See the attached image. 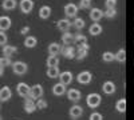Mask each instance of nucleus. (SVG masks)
Wrapping results in <instances>:
<instances>
[{
	"mask_svg": "<svg viewBox=\"0 0 134 120\" xmlns=\"http://www.w3.org/2000/svg\"><path fill=\"white\" fill-rule=\"evenodd\" d=\"M100 102H102V97H100V95H98V93H88L87 97H86V103L90 108L99 107Z\"/></svg>",
	"mask_w": 134,
	"mask_h": 120,
	"instance_id": "f257e3e1",
	"label": "nucleus"
},
{
	"mask_svg": "<svg viewBox=\"0 0 134 120\" xmlns=\"http://www.w3.org/2000/svg\"><path fill=\"white\" fill-rule=\"evenodd\" d=\"M43 87L40 84H35V85H32L31 87V90H30V96L32 100H38V99H42V96H43Z\"/></svg>",
	"mask_w": 134,
	"mask_h": 120,
	"instance_id": "f03ea898",
	"label": "nucleus"
},
{
	"mask_svg": "<svg viewBox=\"0 0 134 120\" xmlns=\"http://www.w3.org/2000/svg\"><path fill=\"white\" fill-rule=\"evenodd\" d=\"M27 70H28L27 64L23 63V61H15V63H12V71L18 76H23L27 72Z\"/></svg>",
	"mask_w": 134,
	"mask_h": 120,
	"instance_id": "7ed1b4c3",
	"label": "nucleus"
},
{
	"mask_svg": "<svg viewBox=\"0 0 134 120\" xmlns=\"http://www.w3.org/2000/svg\"><path fill=\"white\" fill-rule=\"evenodd\" d=\"M76 80L79 84H83V85H87V84H90L91 80H93V75L90 71H82L79 75L76 76Z\"/></svg>",
	"mask_w": 134,
	"mask_h": 120,
	"instance_id": "20e7f679",
	"label": "nucleus"
},
{
	"mask_svg": "<svg viewBox=\"0 0 134 120\" xmlns=\"http://www.w3.org/2000/svg\"><path fill=\"white\" fill-rule=\"evenodd\" d=\"M30 90H31V87H30L27 83H19L18 87H16L18 95L21 96V97H24V99L30 96Z\"/></svg>",
	"mask_w": 134,
	"mask_h": 120,
	"instance_id": "39448f33",
	"label": "nucleus"
},
{
	"mask_svg": "<svg viewBox=\"0 0 134 120\" xmlns=\"http://www.w3.org/2000/svg\"><path fill=\"white\" fill-rule=\"evenodd\" d=\"M78 5L72 4V3H69V4H66L64 5V15L66 17H75L76 14H78Z\"/></svg>",
	"mask_w": 134,
	"mask_h": 120,
	"instance_id": "423d86ee",
	"label": "nucleus"
},
{
	"mask_svg": "<svg viewBox=\"0 0 134 120\" xmlns=\"http://www.w3.org/2000/svg\"><path fill=\"white\" fill-rule=\"evenodd\" d=\"M19 7L23 14H31V11L34 9V2L32 0H20Z\"/></svg>",
	"mask_w": 134,
	"mask_h": 120,
	"instance_id": "0eeeda50",
	"label": "nucleus"
},
{
	"mask_svg": "<svg viewBox=\"0 0 134 120\" xmlns=\"http://www.w3.org/2000/svg\"><path fill=\"white\" fill-rule=\"evenodd\" d=\"M66 93H67V99H69L70 102H74V103H78L82 97V93L75 88H70Z\"/></svg>",
	"mask_w": 134,
	"mask_h": 120,
	"instance_id": "6e6552de",
	"label": "nucleus"
},
{
	"mask_svg": "<svg viewBox=\"0 0 134 120\" xmlns=\"http://www.w3.org/2000/svg\"><path fill=\"white\" fill-rule=\"evenodd\" d=\"M60 53L66 59H74L76 56V49L72 46H66V47L62 48V52Z\"/></svg>",
	"mask_w": 134,
	"mask_h": 120,
	"instance_id": "1a4fd4ad",
	"label": "nucleus"
},
{
	"mask_svg": "<svg viewBox=\"0 0 134 120\" xmlns=\"http://www.w3.org/2000/svg\"><path fill=\"white\" fill-rule=\"evenodd\" d=\"M24 111L27 113H32L36 111V102L32 100L31 97H26L24 100Z\"/></svg>",
	"mask_w": 134,
	"mask_h": 120,
	"instance_id": "9d476101",
	"label": "nucleus"
},
{
	"mask_svg": "<svg viewBox=\"0 0 134 120\" xmlns=\"http://www.w3.org/2000/svg\"><path fill=\"white\" fill-rule=\"evenodd\" d=\"M69 113H70V117H72L74 120H76V119L82 117V115H83V108H82L81 105H72V107L70 108Z\"/></svg>",
	"mask_w": 134,
	"mask_h": 120,
	"instance_id": "9b49d317",
	"label": "nucleus"
},
{
	"mask_svg": "<svg viewBox=\"0 0 134 120\" xmlns=\"http://www.w3.org/2000/svg\"><path fill=\"white\" fill-rule=\"evenodd\" d=\"M115 84L111 81V80H107V81H105L103 83V85H102V91H103V93L105 95H113L114 92H115Z\"/></svg>",
	"mask_w": 134,
	"mask_h": 120,
	"instance_id": "f8f14e48",
	"label": "nucleus"
},
{
	"mask_svg": "<svg viewBox=\"0 0 134 120\" xmlns=\"http://www.w3.org/2000/svg\"><path fill=\"white\" fill-rule=\"evenodd\" d=\"M12 96V92H11V88L7 85L2 87L0 88V102H8Z\"/></svg>",
	"mask_w": 134,
	"mask_h": 120,
	"instance_id": "ddd939ff",
	"label": "nucleus"
},
{
	"mask_svg": "<svg viewBox=\"0 0 134 120\" xmlns=\"http://www.w3.org/2000/svg\"><path fill=\"white\" fill-rule=\"evenodd\" d=\"M87 51H88V44H82V46H78V49H76V59L78 60H83L86 56H87Z\"/></svg>",
	"mask_w": 134,
	"mask_h": 120,
	"instance_id": "4468645a",
	"label": "nucleus"
},
{
	"mask_svg": "<svg viewBox=\"0 0 134 120\" xmlns=\"http://www.w3.org/2000/svg\"><path fill=\"white\" fill-rule=\"evenodd\" d=\"M57 27H58L59 31H62L63 34H64V32H69V31H70L71 23H70L69 19H60L58 23H57Z\"/></svg>",
	"mask_w": 134,
	"mask_h": 120,
	"instance_id": "2eb2a0df",
	"label": "nucleus"
},
{
	"mask_svg": "<svg viewBox=\"0 0 134 120\" xmlns=\"http://www.w3.org/2000/svg\"><path fill=\"white\" fill-rule=\"evenodd\" d=\"M72 79H74V78H72V72H70V71L60 72L59 80H60V83H62V84H64V85H67V84H71Z\"/></svg>",
	"mask_w": 134,
	"mask_h": 120,
	"instance_id": "dca6fc26",
	"label": "nucleus"
},
{
	"mask_svg": "<svg viewBox=\"0 0 134 120\" xmlns=\"http://www.w3.org/2000/svg\"><path fill=\"white\" fill-rule=\"evenodd\" d=\"M103 16H105V14H103L99 8H93L91 12H90V19L94 21V23H98V21L102 19Z\"/></svg>",
	"mask_w": 134,
	"mask_h": 120,
	"instance_id": "f3484780",
	"label": "nucleus"
},
{
	"mask_svg": "<svg viewBox=\"0 0 134 120\" xmlns=\"http://www.w3.org/2000/svg\"><path fill=\"white\" fill-rule=\"evenodd\" d=\"M67 91H66V85L64 84H62V83H57V84H54V87H52V93L55 95V96H62V95H64Z\"/></svg>",
	"mask_w": 134,
	"mask_h": 120,
	"instance_id": "a211bd4d",
	"label": "nucleus"
},
{
	"mask_svg": "<svg viewBox=\"0 0 134 120\" xmlns=\"http://www.w3.org/2000/svg\"><path fill=\"white\" fill-rule=\"evenodd\" d=\"M62 52V46H59L58 43H51L48 46V53L50 56H58Z\"/></svg>",
	"mask_w": 134,
	"mask_h": 120,
	"instance_id": "6ab92c4d",
	"label": "nucleus"
},
{
	"mask_svg": "<svg viewBox=\"0 0 134 120\" xmlns=\"http://www.w3.org/2000/svg\"><path fill=\"white\" fill-rule=\"evenodd\" d=\"M11 28V19L8 16H0V31L4 32Z\"/></svg>",
	"mask_w": 134,
	"mask_h": 120,
	"instance_id": "aec40b11",
	"label": "nucleus"
},
{
	"mask_svg": "<svg viewBox=\"0 0 134 120\" xmlns=\"http://www.w3.org/2000/svg\"><path fill=\"white\" fill-rule=\"evenodd\" d=\"M50 16H51V7H48V5L40 7V9H39V17L43 19V20H46Z\"/></svg>",
	"mask_w": 134,
	"mask_h": 120,
	"instance_id": "412c9836",
	"label": "nucleus"
},
{
	"mask_svg": "<svg viewBox=\"0 0 134 120\" xmlns=\"http://www.w3.org/2000/svg\"><path fill=\"white\" fill-rule=\"evenodd\" d=\"M18 52V48L15 46H4L3 47V53H4V56L5 58H11L12 55H15V53Z\"/></svg>",
	"mask_w": 134,
	"mask_h": 120,
	"instance_id": "4be33fe9",
	"label": "nucleus"
},
{
	"mask_svg": "<svg viewBox=\"0 0 134 120\" xmlns=\"http://www.w3.org/2000/svg\"><path fill=\"white\" fill-rule=\"evenodd\" d=\"M88 34H90L91 36H98L102 34V27H100L98 23H94L90 26V28H88Z\"/></svg>",
	"mask_w": 134,
	"mask_h": 120,
	"instance_id": "5701e85b",
	"label": "nucleus"
},
{
	"mask_svg": "<svg viewBox=\"0 0 134 120\" xmlns=\"http://www.w3.org/2000/svg\"><path fill=\"white\" fill-rule=\"evenodd\" d=\"M16 7V0H3L2 3V8L5 11H12Z\"/></svg>",
	"mask_w": 134,
	"mask_h": 120,
	"instance_id": "b1692460",
	"label": "nucleus"
},
{
	"mask_svg": "<svg viewBox=\"0 0 134 120\" xmlns=\"http://www.w3.org/2000/svg\"><path fill=\"white\" fill-rule=\"evenodd\" d=\"M62 41L64 46H70L71 43H74V35L71 34V32H64V34L62 35Z\"/></svg>",
	"mask_w": 134,
	"mask_h": 120,
	"instance_id": "393cba45",
	"label": "nucleus"
},
{
	"mask_svg": "<svg viewBox=\"0 0 134 120\" xmlns=\"http://www.w3.org/2000/svg\"><path fill=\"white\" fill-rule=\"evenodd\" d=\"M36 44H38V40L35 36H27L24 39V47L27 48H34V47H36Z\"/></svg>",
	"mask_w": 134,
	"mask_h": 120,
	"instance_id": "a878e982",
	"label": "nucleus"
},
{
	"mask_svg": "<svg viewBox=\"0 0 134 120\" xmlns=\"http://www.w3.org/2000/svg\"><path fill=\"white\" fill-rule=\"evenodd\" d=\"M47 76L51 79H57L60 76V72H59V67H50L47 68Z\"/></svg>",
	"mask_w": 134,
	"mask_h": 120,
	"instance_id": "bb28decb",
	"label": "nucleus"
},
{
	"mask_svg": "<svg viewBox=\"0 0 134 120\" xmlns=\"http://www.w3.org/2000/svg\"><path fill=\"white\" fill-rule=\"evenodd\" d=\"M115 110L121 113H125L126 112V99H119L115 103Z\"/></svg>",
	"mask_w": 134,
	"mask_h": 120,
	"instance_id": "cd10ccee",
	"label": "nucleus"
},
{
	"mask_svg": "<svg viewBox=\"0 0 134 120\" xmlns=\"http://www.w3.org/2000/svg\"><path fill=\"white\" fill-rule=\"evenodd\" d=\"M46 64H47V68H50V67H59V59H58V56H50L48 55Z\"/></svg>",
	"mask_w": 134,
	"mask_h": 120,
	"instance_id": "c85d7f7f",
	"label": "nucleus"
},
{
	"mask_svg": "<svg viewBox=\"0 0 134 120\" xmlns=\"http://www.w3.org/2000/svg\"><path fill=\"white\" fill-rule=\"evenodd\" d=\"M74 43H76L78 46H82V44H86L87 43V37L82 34H76L74 35Z\"/></svg>",
	"mask_w": 134,
	"mask_h": 120,
	"instance_id": "c756f323",
	"label": "nucleus"
},
{
	"mask_svg": "<svg viewBox=\"0 0 134 120\" xmlns=\"http://www.w3.org/2000/svg\"><path fill=\"white\" fill-rule=\"evenodd\" d=\"M102 60L105 63H113V60H115V55L113 52L106 51V52H103V55H102Z\"/></svg>",
	"mask_w": 134,
	"mask_h": 120,
	"instance_id": "7c9ffc66",
	"label": "nucleus"
},
{
	"mask_svg": "<svg viewBox=\"0 0 134 120\" xmlns=\"http://www.w3.org/2000/svg\"><path fill=\"white\" fill-rule=\"evenodd\" d=\"M115 60L119 61V63H125L126 60V51L124 48H121L117 53H115Z\"/></svg>",
	"mask_w": 134,
	"mask_h": 120,
	"instance_id": "2f4dec72",
	"label": "nucleus"
},
{
	"mask_svg": "<svg viewBox=\"0 0 134 120\" xmlns=\"http://www.w3.org/2000/svg\"><path fill=\"white\" fill-rule=\"evenodd\" d=\"M9 65H12V61H11V58H5V56H2L0 58V67L3 70L9 67Z\"/></svg>",
	"mask_w": 134,
	"mask_h": 120,
	"instance_id": "473e14b6",
	"label": "nucleus"
},
{
	"mask_svg": "<svg viewBox=\"0 0 134 120\" xmlns=\"http://www.w3.org/2000/svg\"><path fill=\"white\" fill-rule=\"evenodd\" d=\"M85 26H86V24H85V20H83V19L75 17V20H74V27H75L76 29H82Z\"/></svg>",
	"mask_w": 134,
	"mask_h": 120,
	"instance_id": "72a5a7b5",
	"label": "nucleus"
},
{
	"mask_svg": "<svg viewBox=\"0 0 134 120\" xmlns=\"http://www.w3.org/2000/svg\"><path fill=\"white\" fill-rule=\"evenodd\" d=\"M90 7H91V0H81L79 5H78V8H81V9H87Z\"/></svg>",
	"mask_w": 134,
	"mask_h": 120,
	"instance_id": "f704fd0d",
	"label": "nucleus"
},
{
	"mask_svg": "<svg viewBox=\"0 0 134 120\" xmlns=\"http://www.w3.org/2000/svg\"><path fill=\"white\" fill-rule=\"evenodd\" d=\"M47 108V102L44 99H38L36 100V110H46Z\"/></svg>",
	"mask_w": 134,
	"mask_h": 120,
	"instance_id": "c9c22d12",
	"label": "nucleus"
},
{
	"mask_svg": "<svg viewBox=\"0 0 134 120\" xmlns=\"http://www.w3.org/2000/svg\"><path fill=\"white\" fill-rule=\"evenodd\" d=\"M105 16L109 17V19H113L117 16V9L115 8H111V9H106V12H105Z\"/></svg>",
	"mask_w": 134,
	"mask_h": 120,
	"instance_id": "e433bc0d",
	"label": "nucleus"
},
{
	"mask_svg": "<svg viewBox=\"0 0 134 120\" xmlns=\"http://www.w3.org/2000/svg\"><path fill=\"white\" fill-rule=\"evenodd\" d=\"M7 41H8V37H7V35H5V32L0 31V46H2V47L7 46Z\"/></svg>",
	"mask_w": 134,
	"mask_h": 120,
	"instance_id": "4c0bfd02",
	"label": "nucleus"
},
{
	"mask_svg": "<svg viewBox=\"0 0 134 120\" xmlns=\"http://www.w3.org/2000/svg\"><path fill=\"white\" fill-rule=\"evenodd\" d=\"M105 5H106L107 9L115 8V5H117V0H106V2H105Z\"/></svg>",
	"mask_w": 134,
	"mask_h": 120,
	"instance_id": "58836bf2",
	"label": "nucleus"
},
{
	"mask_svg": "<svg viewBox=\"0 0 134 120\" xmlns=\"http://www.w3.org/2000/svg\"><path fill=\"white\" fill-rule=\"evenodd\" d=\"M90 120H103V116H102V113H99V112H93L90 115Z\"/></svg>",
	"mask_w": 134,
	"mask_h": 120,
	"instance_id": "ea45409f",
	"label": "nucleus"
},
{
	"mask_svg": "<svg viewBox=\"0 0 134 120\" xmlns=\"http://www.w3.org/2000/svg\"><path fill=\"white\" fill-rule=\"evenodd\" d=\"M28 32H30V27H23V28H21V31H20V34L21 35H27Z\"/></svg>",
	"mask_w": 134,
	"mask_h": 120,
	"instance_id": "a19ab883",
	"label": "nucleus"
},
{
	"mask_svg": "<svg viewBox=\"0 0 134 120\" xmlns=\"http://www.w3.org/2000/svg\"><path fill=\"white\" fill-rule=\"evenodd\" d=\"M3 72H4V70H3L2 67H0V78H2V76H3Z\"/></svg>",
	"mask_w": 134,
	"mask_h": 120,
	"instance_id": "79ce46f5",
	"label": "nucleus"
},
{
	"mask_svg": "<svg viewBox=\"0 0 134 120\" xmlns=\"http://www.w3.org/2000/svg\"><path fill=\"white\" fill-rule=\"evenodd\" d=\"M0 120H3V119H2V116H0Z\"/></svg>",
	"mask_w": 134,
	"mask_h": 120,
	"instance_id": "37998d69",
	"label": "nucleus"
},
{
	"mask_svg": "<svg viewBox=\"0 0 134 120\" xmlns=\"http://www.w3.org/2000/svg\"><path fill=\"white\" fill-rule=\"evenodd\" d=\"M0 108H2V105H0Z\"/></svg>",
	"mask_w": 134,
	"mask_h": 120,
	"instance_id": "c03bdc74",
	"label": "nucleus"
}]
</instances>
